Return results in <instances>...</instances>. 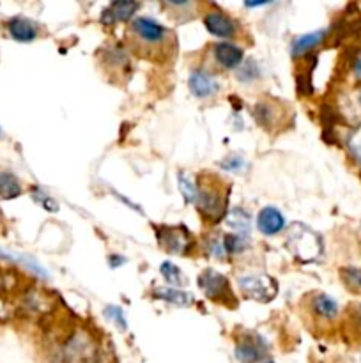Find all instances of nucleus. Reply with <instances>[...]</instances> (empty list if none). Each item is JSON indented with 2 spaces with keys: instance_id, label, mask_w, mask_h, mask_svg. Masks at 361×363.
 Masks as SVG:
<instances>
[{
  "instance_id": "nucleus-1",
  "label": "nucleus",
  "mask_w": 361,
  "mask_h": 363,
  "mask_svg": "<svg viewBox=\"0 0 361 363\" xmlns=\"http://www.w3.org/2000/svg\"><path fill=\"white\" fill-rule=\"evenodd\" d=\"M289 241H291V250L301 261H313V259L319 257L320 250H322L319 236L315 233H312L310 228L303 227V225H298L296 228H292Z\"/></svg>"
},
{
  "instance_id": "nucleus-2",
  "label": "nucleus",
  "mask_w": 361,
  "mask_h": 363,
  "mask_svg": "<svg viewBox=\"0 0 361 363\" xmlns=\"http://www.w3.org/2000/svg\"><path fill=\"white\" fill-rule=\"evenodd\" d=\"M243 294L257 301H271L278 292V285L271 277L266 275H254V277H243L239 280Z\"/></svg>"
},
{
  "instance_id": "nucleus-3",
  "label": "nucleus",
  "mask_w": 361,
  "mask_h": 363,
  "mask_svg": "<svg viewBox=\"0 0 361 363\" xmlns=\"http://www.w3.org/2000/svg\"><path fill=\"white\" fill-rule=\"evenodd\" d=\"M158 240L163 245L165 250L172 254L186 255L193 247L190 233L184 227H165L158 231Z\"/></svg>"
},
{
  "instance_id": "nucleus-4",
  "label": "nucleus",
  "mask_w": 361,
  "mask_h": 363,
  "mask_svg": "<svg viewBox=\"0 0 361 363\" xmlns=\"http://www.w3.org/2000/svg\"><path fill=\"white\" fill-rule=\"evenodd\" d=\"M198 285H200L202 291L205 292L207 298L216 301H225L232 300V292L229 280L224 275L216 273L214 270H205L202 271L200 277H198Z\"/></svg>"
},
{
  "instance_id": "nucleus-5",
  "label": "nucleus",
  "mask_w": 361,
  "mask_h": 363,
  "mask_svg": "<svg viewBox=\"0 0 361 363\" xmlns=\"http://www.w3.org/2000/svg\"><path fill=\"white\" fill-rule=\"evenodd\" d=\"M133 32L142 39V41L149 43V45H156L161 43L167 36V29L163 25L151 18H137L133 22Z\"/></svg>"
},
{
  "instance_id": "nucleus-6",
  "label": "nucleus",
  "mask_w": 361,
  "mask_h": 363,
  "mask_svg": "<svg viewBox=\"0 0 361 363\" xmlns=\"http://www.w3.org/2000/svg\"><path fill=\"white\" fill-rule=\"evenodd\" d=\"M220 89V83L211 73L204 71V69H197L190 75V90L195 94L197 97H211L214 96Z\"/></svg>"
},
{
  "instance_id": "nucleus-7",
  "label": "nucleus",
  "mask_w": 361,
  "mask_h": 363,
  "mask_svg": "<svg viewBox=\"0 0 361 363\" xmlns=\"http://www.w3.org/2000/svg\"><path fill=\"white\" fill-rule=\"evenodd\" d=\"M204 22L209 32L218 36V38H231V36L236 34V23L227 15H224V13H207Z\"/></svg>"
},
{
  "instance_id": "nucleus-8",
  "label": "nucleus",
  "mask_w": 361,
  "mask_h": 363,
  "mask_svg": "<svg viewBox=\"0 0 361 363\" xmlns=\"http://www.w3.org/2000/svg\"><path fill=\"white\" fill-rule=\"evenodd\" d=\"M259 231L266 236H275L285 227V218L276 207H264L257 218Z\"/></svg>"
},
{
  "instance_id": "nucleus-9",
  "label": "nucleus",
  "mask_w": 361,
  "mask_h": 363,
  "mask_svg": "<svg viewBox=\"0 0 361 363\" xmlns=\"http://www.w3.org/2000/svg\"><path fill=\"white\" fill-rule=\"evenodd\" d=\"M212 53H214V59L218 60L222 68L227 69L238 68L243 60V50L232 45V43H218L214 50H212Z\"/></svg>"
},
{
  "instance_id": "nucleus-10",
  "label": "nucleus",
  "mask_w": 361,
  "mask_h": 363,
  "mask_svg": "<svg viewBox=\"0 0 361 363\" xmlns=\"http://www.w3.org/2000/svg\"><path fill=\"white\" fill-rule=\"evenodd\" d=\"M236 356L241 363H257L264 356V345L261 341L243 338L236 348Z\"/></svg>"
},
{
  "instance_id": "nucleus-11",
  "label": "nucleus",
  "mask_w": 361,
  "mask_h": 363,
  "mask_svg": "<svg viewBox=\"0 0 361 363\" xmlns=\"http://www.w3.org/2000/svg\"><path fill=\"white\" fill-rule=\"evenodd\" d=\"M312 312L320 319H326V321H333L335 317H339V303L333 300L332 296L328 294H319L313 298L312 301Z\"/></svg>"
},
{
  "instance_id": "nucleus-12",
  "label": "nucleus",
  "mask_w": 361,
  "mask_h": 363,
  "mask_svg": "<svg viewBox=\"0 0 361 363\" xmlns=\"http://www.w3.org/2000/svg\"><path fill=\"white\" fill-rule=\"evenodd\" d=\"M326 36H328V29L315 30V32H310V34L301 36V38H298L294 43H292V55L294 57L305 55V53H308L310 50L315 48L317 45H320V43L326 39Z\"/></svg>"
},
{
  "instance_id": "nucleus-13",
  "label": "nucleus",
  "mask_w": 361,
  "mask_h": 363,
  "mask_svg": "<svg viewBox=\"0 0 361 363\" xmlns=\"http://www.w3.org/2000/svg\"><path fill=\"white\" fill-rule=\"evenodd\" d=\"M9 32H11V36L16 41L22 43L32 41V39H36V36H38L36 25L25 18H13L11 22H9Z\"/></svg>"
},
{
  "instance_id": "nucleus-14",
  "label": "nucleus",
  "mask_w": 361,
  "mask_h": 363,
  "mask_svg": "<svg viewBox=\"0 0 361 363\" xmlns=\"http://www.w3.org/2000/svg\"><path fill=\"white\" fill-rule=\"evenodd\" d=\"M22 193V186L15 174L0 172V199L11 200Z\"/></svg>"
},
{
  "instance_id": "nucleus-15",
  "label": "nucleus",
  "mask_w": 361,
  "mask_h": 363,
  "mask_svg": "<svg viewBox=\"0 0 361 363\" xmlns=\"http://www.w3.org/2000/svg\"><path fill=\"white\" fill-rule=\"evenodd\" d=\"M138 8H140L138 2L119 0V2H114L107 13H110V22H114V20H124L126 22V20H130L138 11Z\"/></svg>"
},
{
  "instance_id": "nucleus-16",
  "label": "nucleus",
  "mask_w": 361,
  "mask_h": 363,
  "mask_svg": "<svg viewBox=\"0 0 361 363\" xmlns=\"http://www.w3.org/2000/svg\"><path fill=\"white\" fill-rule=\"evenodd\" d=\"M154 294H156L160 300L170 301V303L181 305V307H186V305H190L191 301H193L191 294H188V292H181L177 291V289H158Z\"/></svg>"
},
{
  "instance_id": "nucleus-17",
  "label": "nucleus",
  "mask_w": 361,
  "mask_h": 363,
  "mask_svg": "<svg viewBox=\"0 0 361 363\" xmlns=\"http://www.w3.org/2000/svg\"><path fill=\"white\" fill-rule=\"evenodd\" d=\"M227 224L231 225L232 228H236L238 233L245 234L248 233L250 228V214L243 210H234L227 218Z\"/></svg>"
},
{
  "instance_id": "nucleus-18",
  "label": "nucleus",
  "mask_w": 361,
  "mask_h": 363,
  "mask_svg": "<svg viewBox=\"0 0 361 363\" xmlns=\"http://www.w3.org/2000/svg\"><path fill=\"white\" fill-rule=\"evenodd\" d=\"M161 275H163L165 280H167L168 284H172V285H184V284H186V278L183 277L181 270H179L175 264H172V262H163V264H161Z\"/></svg>"
},
{
  "instance_id": "nucleus-19",
  "label": "nucleus",
  "mask_w": 361,
  "mask_h": 363,
  "mask_svg": "<svg viewBox=\"0 0 361 363\" xmlns=\"http://www.w3.org/2000/svg\"><path fill=\"white\" fill-rule=\"evenodd\" d=\"M342 278L347 284V287L361 292V268H343Z\"/></svg>"
},
{
  "instance_id": "nucleus-20",
  "label": "nucleus",
  "mask_w": 361,
  "mask_h": 363,
  "mask_svg": "<svg viewBox=\"0 0 361 363\" xmlns=\"http://www.w3.org/2000/svg\"><path fill=\"white\" fill-rule=\"evenodd\" d=\"M179 186H181V191L184 193L190 203H198V190L193 183H191L190 177L186 174H179Z\"/></svg>"
},
{
  "instance_id": "nucleus-21",
  "label": "nucleus",
  "mask_w": 361,
  "mask_h": 363,
  "mask_svg": "<svg viewBox=\"0 0 361 363\" xmlns=\"http://www.w3.org/2000/svg\"><path fill=\"white\" fill-rule=\"evenodd\" d=\"M347 146H349V151L350 154H353L354 160H356L357 163H361V126L354 128V130L350 131Z\"/></svg>"
},
{
  "instance_id": "nucleus-22",
  "label": "nucleus",
  "mask_w": 361,
  "mask_h": 363,
  "mask_svg": "<svg viewBox=\"0 0 361 363\" xmlns=\"http://www.w3.org/2000/svg\"><path fill=\"white\" fill-rule=\"evenodd\" d=\"M224 243L227 254H239L246 247V241L239 234H229V236L224 238Z\"/></svg>"
},
{
  "instance_id": "nucleus-23",
  "label": "nucleus",
  "mask_w": 361,
  "mask_h": 363,
  "mask_svg": "<svg viewBox=\"0 0 361 363\" xmlns=\"http://www.w3.org/2000/svg\"><path fill=\"white\" fill-rule=\"evenodd\" d=\"M209 252H211L214 257H225L227 255V250H225V243L224 240H212L211 243H209Z\"/></svg>"
},
{
  "instance_id": "nucleus-24",
  "label": "nucleus",
  "mask_w": 361,
  "mask_h": 363,
  "mask_svg": "<svg viewBox=\"0 0 361 363\" xmlns=\"http://www.w3.org/2000/svg\"><path fill=\"white\" fill-rule=\"evenodd\" d=\"M107 315L108 317H110V315H112L114 319H116L117 322H119V328H126V319H124V315H123V312L119 310V308L117 307H110V308H107Z\"/></svg>"
},
{
  "instance_id": "nucleus-25",
  "label": "nucleus",
  "mask_w": 361,
  "mask_h": 363,
  "mask_svg": "<svg viewBox=\"0 0 361 363\" xmlns=\"http://www.w3.org/2000/svg\"><path fill=\"white\" fill-rule=\"evenodd\" d=\"M241 165H243V160H241V158H238V156H231V158H229L227 161H225L224 167H225V169H229V170H236V169H239V167H241Z\"/></svg>"
},
{
  "instance_id": "nucleus-26",
  "label": "nucleus",
  "mask_w": 361,
  "mask_h": 363,
  "mask_svg": "<svg viewBox=\"0 0 361 363\" xmlns=\"http://www.w3.org/2000/svg\"><path fill=\"white\" fill-rule=\"evenodd\" d=\"M353 73L357 80H361V53H357L354 57V62H353Z\"/></svg>"
},
{
  "instance_id": "nucleus-27",
  "label": "nucleus",
  "mask_w": 361,
  "mask_h": 363,
  "mask_svg": "<svg viewBox=\"0 0 361 363\" xmlns=\"http://www.w3.org/2000/svg\"><path fill=\"white\" fill-rule=\"evenodd\" d=\"M264 363H273V362H271V359H268V362H264Z\"/></svg>"
},
{
  "instance_id": "nucleus-28",
  "label": "nucleus",
  "mask_w": 361,
  "mask_h": 363,
  "mask_svg": "<svg viewBox=\"0 0 361 363\" xmlns=\"http://www.w3.org/2000/svg\"><path fill=\"white\" fill-rule=\"evenodd\" d=\"M360 103H361V93H360Z\"/></svg>"
}]
</instances>
